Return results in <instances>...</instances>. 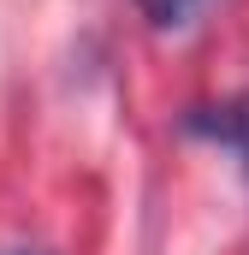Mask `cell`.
Listing matches in <instances>:
<instances>
[{"instance_id":"1","label":"cell","mask_w":249,"mask_h":255,"mask_svg":"<svg viewBox=\"0 0 249 255\" xmlns=\"http://www.w3.org/2000/svg\"><path fill=\"white\" fill-rule=\"evenodd\" d=\"M184 130L238 148L244 166H249V95H232V101H220V107H190V113H184Z\"/></svg>"},{"instance_id":"2","label":"cell","mask_w":249,"mask_h":255,"mask_svg":"<svg viewBox=\"0 0 249 255\" xmlns=\"http://www.w3.org/2000/svg\"><path fill=\"white\" fill-rule=\"evenodd\" d=\"M136 6H142V18L154 30H184V24H196V12L208 0H136Z\"/></svg>"},{"instance_id":"3","label":"cell","mask_w":249,"mask_h":255,"mask_svg":"<svg viewBox=\"0 0 249 255\" xmlns=\"http://www.w3.org/2000/svg\"><path fill=\"white\" fill-rule=\"evenodd\" d=\"M0 255H48V250H0Z\"/></svg>"}]
</instances>
